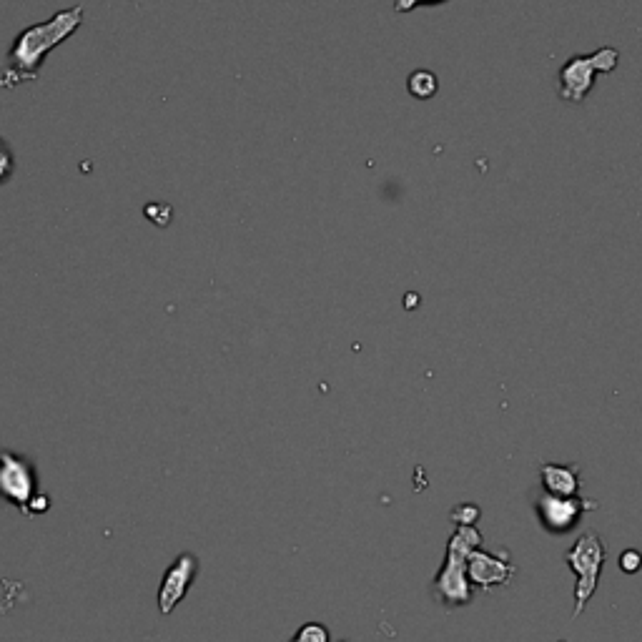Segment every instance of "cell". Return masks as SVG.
I'll return each mask as SVG.
<instances>
[{"label":"cell","instance_id":"6da1fadb","mask_svg":"<svg viewBox=\"0 0 642 642\" xmlns=\"http://www.w3.org/2000/svg\"><path fill=\"white\" fill-rule=\"evenodd\" d=\"M81 26L83 8L73 6L66 8V11H58L48 21L28 26L26 31L18 33L11 51H8L6 68L0 71V86L13 91V88L23 86V83L36 81L53 48L66 43Z\"/></svg>","mask_w":642,"mask_h":642},{"label":"cell","instance_id":"7a4b0ae2","mask_svg":"<svg viewBox=\"0 0 642 642\" xmlns=\"http://www.w3.org/2000/svg\"><path fill=\"white\" fill-rule=\"evenodd\" d=\"M482 547V532L477 527H454L447 542V555L432 580V592L444 607H464L474 600V587L467 577L469 552Z\"/></svg>","mask_w":642,"mask_h":642},{"label":"cell","instance_id":"3957f363","mask_svg":"<svg viewBox=\"0 0 642 642\" xmlns=\"http://www.w3.org/2000/svg\"><path fill=\"white\" fill-rule=\"evenodd\" d=\"M605 560H607L605 542H602V537L592 530L582 532V535L572 542L570 550L565 552L567 567H570V572L575 575V587H572V597H575V610H572V617H575V620L585 612V607L590 605V600L595 597Z\"/></svg>","mask_w":642,"mask_h":642},{"label":"cell","instance_id":"277c9868","mask_svg":"<svg viewBox=\"0 0 642 642\" xmlns=\"http://www.w3.org/2000/svg\"><path fill=\"white\" fill-rule=\"evenodd\" d=\"M0 500L18 507L26 515L46 512L51 507L48 497L38 492L36 464L11 449L0 452Z\"/></svg>","mask_w":642,"mask_h":642},{"label":"cell","instance_id":"5b68a950","mask_svg":"<svg viewBox=\"0 0 642 642\" xmlns=\"http://www.w3.org/2000/svg\"><path fill=\"white\" fill-rule=\"evenodd\" d=\"M597 510L595 500L585 497H552L542 492L535 502V515L550 535H567L580 525L582 515Z\"/></svg>","mask_w":642,"mask_h":642},{"label":"cell","instance_id":"8992f818","mask_svg":"<svg viewBox=\"0 0 642 642\" xmlns=\"http://www.w3.org/2000/svg\"><path fill=\"white\" fill-rule=\"evenodd\" d=\"M196 575H199V557L194 552H181L161 577V587H158V612L161 615H171L181 605V600L189 595Z\"/></svg>","mask_w":642,"mask_h":642},{"label":"cell","instance_id":"52a82bcc","mask_svg":"<svg viewBox=\"0 0 642 642\" xmlns=\"http://www.w3.org/2000/svg\"><path fill=\"white\" fill-rule=\"evenodd\" d=\"M515 575H517V567L512 565L507 557H497L492 555V552L482 550V547L469 552L467 577L469 582H472L474 590L490 592L492 587H505L510 585Z\"/></svg>","mask_w":642,"mask_h":642},{"label":"cell","instance_id":"ba28073f","mask_svg":"<svg viewBox=\"0 0 642 642\" xmlns=\"http://www.w3.org/2000/svg\"><path fill=\"white\" fill-rule=\"evenodd\" d=\"M617 61V53L610 48H602L595 58H577L562 71V96L567 101H582L590 88L595 71H612Z\"/></svg>","mask_w":642,"mask_h":642},{"label":"cell","instance_id":"9c48e42d","mask_svg":"<svg viewBox=\"0 0 642 642\" xmlns=\"http://www.w3.org/2000/svg\"><path fill=\"white\" fill-rule=\"evenodd\" d=\"M542 492L552 497H580V467L575 464H542L540 467Z\"/></svg>","mask_w":642,"mask_h":642},{"label":"cell","instance_id":"30bf717a","mask_svg":"<svg viewBox=\"0 0 642 642\" xmlns=\"http://www.w3.org/2000/svg\"><path fill=\"white\" fill-rule=\"evenodd\" d=\"M291 642H332V635L321 622H306L294 632Z\"/></svg>","mask_w":642,"mask_h":642},{"label":"cell","instance_id":"8fae6325","mask_svg":"<svg viewBox=\"0 0 642 642\" xmlns=\"http://www.w3.org/2000/svg\"><path fill=\"white\" fill-rule=\"evenodd\" d=\"M449 517H452V522L457 527H477L482 510L477 505H472V502H462V505H457L449 512Z\"/></svg>","mask_w":642,"mask_h":642},{"label":"cell","instance_id":"7c38bea8","mask_svg":"<svg viewBox=\"0 0 642 642\" xmlns=\"http://www.w3.org/2000/svg\"><path fill=\"white\" fill-rule=\"evenodd\" d=\"M13 171H16V156L6 138H0V186L13 179Z\"/></svg>","mask_w":642,"mask_h":642},{"label":"cell","instance_id":"4fadbf2b","mask_svg":"<svg viewBox=\"0 0 642 642\" xmlns=\"http://www.w3.org/2000/svg\"><path fill=\"white\" fill-rule=\"evenodd\" d=\"M617 565L625 575H637L642 570V552L640 550H625L620 557H617Z\"/></svg>","mask_w":642,"mask_h":642},{"label":"cell","instance_id":"5bb4252c","mask_svg":"<svg viewBox=\"0 0 642 642\" xmlns=\"http://www.w3.org/2000/svg\"><path fill=\"white\" fill-rule=\"evenodd\" d=\"M146 219L156 226H169L171 224V206L169 204H148L146 206Z\"/></svg>","mask_w":642,"mask_h":642},{"label":"cell","instance_id":"9a60e30c","mask_svg":"<svg viewBox=\"0 0 642 642\" xmlns=\"http://www.w3.org/2000/svg\"><path fill=\"white\" fill-rule=\"evenodd\" d=\"M339 642H349V640H339Z\"/></svg>","mask_w":642,"mask_h":642},{"label":"cell","instance_id":"2e32d148","mask_svg":"<svg viewBox=\"0 0 642 642\" xmlns=\"http://www.w3.org/2000/svg\"><path fill=\"white\" fill-rule=\"evenodd\" d=\"M131 3H136V0H131Z\"/></svg>","mask_w":642,"mask_h":642}]
</instances>
